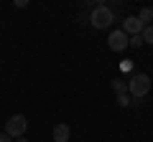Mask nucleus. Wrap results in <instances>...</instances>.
<instances>
[{
    "label": "nucleus",
    "mask_w": 153,
    "mask_h": 142,
    "mask_svg": "<svg viewBox=\"0 0 153 142\" xmlns=\"http://www.w3.org/2000/svg\"><path fill=\"white\" fill-rule=\"evenodd\" d=\"M128 46H133V48H140V46H146V43H143V36H130Z\"/></svg>",
    "instance_id": "nucleus-11"
},
{
    "label": "nucleus",
    "mask_w": 153,
    "mask_h": 142,
    "mask_svg": "<svg viewBox=\"0 0 153 142\" xmlns=\"http://www.w3.org/2000/svg\"><path fill=\"white\" fill-rule=\"evenodd\" d=\"M138 20H140L143 26H151V20H153V8H140V13H138Z\"/></svg>",
    "instance_id": "nucleus-8"
},
{
    "label": "nucleus",
    "mask_w": 153,
    "mask_h": 142,
    "mask_svg": "<svg viewBox=\"0 0 153 142\" xmlns=\"http://www.w3.org/2000/svg\"><path fill=\"white\" fill-rule=\"evenodd\" d=\"M110 89H112L117 97H120V94H128V79H123V76L112 79V81H110Z\"/></svg>",
    "instance_id": "nucleus-7"
},
{
    "label": "nucleus",
    "mask_w": 153,
    "mask_h": 142,
    "mask_svg": "<svg viewBox=\"0 0 153 142\" xmlns=\"http://www.w3.org/2000/svg\"><path fill=\"white\" fill-rule=\"evenodd\" d=\"M148 91H151V76L148 74H133L128 79V94L133 99H143Z\"/></svg>",
    "instance_id": "nucleus-2"
},
{
    "label": "nucleus",
    "mask_w": 153,
    "mask_h": 142,
    "mask_svg": "<svg viewBox=\"0 0 153 142\" xmlns=\"http://www.w3.org/2000/svg\"><path fill=\"white\" fill-rule=\"evenodd\" d=\"M13 142H28V137L23 135V137H18V140H13Z\"/></svg>",
    "instance_id": "nucleus-14"
},
{
    "label": "nucleus",
    "mask_w": 153,
    "mask_h": 142,
    "mask_svg": "<svg viewBox=\"0 0 153 142\" xmlns=\"http://www.w3.org/2000/svg\"><path fill=\"white\" fill-rule=\"evenodd\" d=\"M128 41H130V36H128V33L123 31V28H117V31H112V33H110L107 46H110V51L120 53V51H125V48H128Z\"/></svg>",
    "instance_id": "nucleus-4"
},
{
    "label": "nucleus",
    "mask_w": 153,
    "mask_h": 142,
    "mask_svg": "<svg viewBox=\"0 0 153 142\" xmlns=\"http://www.w3.org/2000/svg\"><path fill=\"white\" fill-rule=\"evenodd\" d=\"M140 36H143V43H151V46H153V23L143 28V33H140Z\"/></svg>",
    "instance_id": "nucleus-9"
},
{
    "label": "nucleus",
    "mask_w": 153,
    "mask_h": 142,
    "mask_svg": "<svg viewBox=\"0 0 153 142\" xmlns=\"http://www.w3.org/2000/svg\"><path fill=\"white\" fill-rule=\"evenodd\" d=\"M51 137H54V142H69V137H71V127L61 122V124H56V127H54Z\"/></svg>",
    "instance_id": "nucleus-6"
},
{
    "label": "nucleus",
    "mask_w": 153,
    "mask_h": 142,
    "mask_svg": "<svg viewBox=\"0 0 153 142\" xmlns=\"http://www.w3.org/2000/svg\"><path fill=\"white\" fill-rule=\"evenodd\" d=\"M26 127H28L26 117H23V114H13L10 119L5 122V130H3V132H5L8 137H13V140H18V137L26 135Z\"/></svg>",
    "instance_id": "nucleus-3"
},
{
    "label": "nucleus",
    "mask_w": 153,
    "mask_h": 142,
    "mask_svg": "<svg viewBox=\"0 0 153 142\" xmlns=\"http://www.w3.org/2000/svg\"><path fill=\"white\" fill-rule=\"evenodd\" d=\"M143 28H146V26L138 20V15H128L125 20H123V31H125L128 36H140Z\"/></svg>",
    "instance_id": "nucleus-5"
},
{
    "label": "nucleus",
    "mask_w": 153,
    "mask_h": 142,
    "mask_svg": "<svg viewBox=\"0 0 153 142\" xmlns=\"http://www.w3.org/2000/svg\"><path fill=\"white\" fill-rule=\"evenodd\" d=\"M115 20V10L110 5H105V3H97V5L92 8V13H89V26L97 28V31H105V28H110Z\"/></svg>",
    "instance_id": "nucleus-1"
},
{
    "label": "nucleus",
    "mask_w": 153,
    "mask_h": 142,
    "mask_svg": "<svg viewBox=\"0 0 153 142\" xmlns=\"http://www.w3.org/2000/svg\"><path fill=\"white\" fill-rule=\"evenodd\" d=\"M13 5H16L18 10H23V8H28V0H16V3H13Z\"/></svg>",
    "instance_id": "nucleus-12"
},
{
    "label": "nucleus",
    "mask_w": 153,
    "mask_h": 142,
    "mask_svg": "<svg viewBox=\"0 0 153 142\" xmlns=\"http://www.w3.org/2000/svg\"><path fill=\"white\" fill-rule=\"evenodd\" d=\"M0 142H13V137H8L5 132H0Z\"/></svg>",
    "instance_id": "nucleus-13"
},
{
    "label": "nucleus",
    "mask_w": 153,
    "mask_h": 142,
    "mask_svg": "<svg viewBox=\"0 0 153 142\" xmlns=\"http://www.w3.org/2000/svg\"><path fill=\"white\" fill-rule=\"evenodd\" d=\"M130 104H133L130 94H120V97H117V107H130Z\"/></svg>",
    "instance_id": "nucleus-10"
}]
</instances>
